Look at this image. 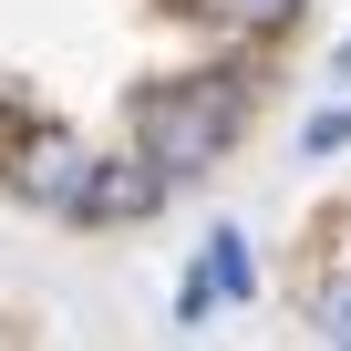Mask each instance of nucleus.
<instances>
[{
  "label": "nucleus",
  "mask_w": 351,
  "mask_h": 351,
  "mask_svg": "<svg viewBox=\"0 0 351 351\" xmlns=\"http://www.w3.org/2000/svg\"><path fill=\"white\" fill-rule=\"evenodd\" d=\"M341 83H351V32H341Z\"/></svg>",
  "instance_id": "nucleus-7"
},
{
  "label": "nucleus",
  "mask_w": 351,
  "mask_h": 351,
  "mask_svg": "<svg viewBox=\"0 0 351 351\" xmlns=\"http://www.w3.org/2000/svg\"><path fill=\"white\" fill-rule=\"evenodd\" d=\"M197 21H228V32H279V21H300V0H186Z\"/></svg>",
  "instance_id": "nucleus-5"
},
{
  "label": "nucleus",
  "mask_w": 351,
  "mask_h": 351,
  "mask_svg": "<svg viewBox=\"0 0 351 351\" xmlns=\"http://www.w3.org/2000/svg\"><path fill=\"white\" fill-rule=\"evenodd\" d=\"M93 165H104V155H83L73 134H32V145L11 155V186H21L32 207H62V217H83V186H93Z\"/></svg>",
  "instance_id": "nucleus-2"
},
{
  "label": "nucleus",
  "mask_w": 351,
  "mask_h": 351,
  "mask_svg": "<svg viewBox=\"0 0 351 351\" xmlns=\"http://www.w3.org/2000/svg\"><path fill=\"white\" fill-rule=\"evenodd\" d=\"M165 186H176V176H165L155 155H104V165H93V186H83V217H145Z\"/></svg>",
  "instance_id": "nucleus-4"
},
{
  "label": "nucleus",
  "mask_w": 351,
  "mask_h": 351,
  "mask_svg": "<svg viewBox=\"0 0 351 351\" xmlns=\"http://www.w3.org/2000/svg\"><path fill=\"white\" fill-rule=\"evenodd\" d=\"M320 341H341V351H351V279H330V289H320Z\"/></svg>",
  "instance_id": "nucleus-6"
},
{
  "label": "nucleus",
  "mask_w": 351,
  "mask_h": 351,
  "mask_svg": "<svg viewBox=\"0 0 351 351\" xmlns=\"http://www.w3.org/2000/svg\"><path fill=\"white\" fill-rule=\"evenodd\" d=\"M238 124H248V83H238V73H186V83L134 93V134H145V155H155L165 176L217 165V155L238 145Z\"/></svg>",
  "instance_id": "nucleus-1"
},
{
  "label": "nucleus",
  "mask_w": 351,
  "mask_h": 351,
  "mask_svg": "<svg viewBox=\"0 0 351 351\" xmlns=\"http://www.w3.org/2000/svg\"><path fill=\"white\" fill-rule=\"evenodd\" d=\"M248 289H258L248 238H238V228H217V238H207V258L186 269V289H176V320H186V330H207V310H217V300H248Z\"/></svg>",
  "instance_id": "nucleus-3"
}]
</instances>
